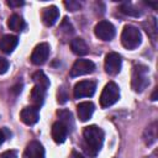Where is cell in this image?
<instances>
[{
    "instance_id": "28",
    "label": "cell",
    "mask_w": 158,
    "mask_h": 158,
    "mask_svg": "<svg viewBox=\"0 0 158 158\" xmlns=\"http://www.w3.org/2000/svg\"><path fill=\"white\" fill-rule=\"evenodd\" d=\"M69 158H85L81 153H79L78 151H72V153H70V157Z\"/></svg>"
},
{
    "instance_id": "5",
    "label": "cell",
    "mask_w": 158,
    "mask_h": 158,
    "mask_svg": "<svg viewBox=\"0 0 158 158\" xmlns=\"http://www.w3.org/2000/svg\"><path fill=\"white\" fill-rule=\"evenodd\" d=\"M95 90H96V83L94 80H81L74 85L73 95L75 99L90 98L95 94Z\"/></svg>"
},
{
    "instance_id": "1",
    "label": "cell",
    "mask_w": 158,
    "mask_h": 158,
    "mask_svg": "<svg viewBox=\"0 0 158 158\" xmlns=\"http://www.w3.org/2000/svg\"><path fill=\"white\" fill-rule=\"evenodd\" d=\"M83 137H84L85 152L90 157H95L102 147L104 137H105L104 131L95 125H90V126H86L84 128Z\"/></svg>"
},
{
    "instance_id": "22",
    "label": "cell",
    "mask_w": 158,
    "mask_h": 158,
    "mask_svg": "<svg viewBox=\"0 0 158 158\" xmlns=\"http://www.w3.org/2000/svg\"><path fill=\"white\" fill-rule=\"evenodd\" d=\"M143 26L146 28L147 35L152 38V41H154L157 38V20H156V17H151L147 22L143 23Z\"/></svg>"
},
{
    "instance_id": "21",
    "label": "cell",
    "mask_w": 158,
    "mask_h": 158,
    "mask_svg": "<svg viewBox=\"0 0 158 158\" xmlns=\"http://www.w3.org/2000/svg\"><path fill=\"white\" fill-rule=\"evenodd\" d=\"M57 115L59 117V121L62 123H64L67 126V128L70 131L72 127H73V116H72V112L68 111V110H58L57 111Z\"/></svg>"
},
{
    "instance_id": "8",
    "label": "cell",
    "mask_w": 158,
    "mask_h": 158,
    "mask_svg": "<svg viewBox=\"0 0 158 158\" xmlns=\"http://www.w3.org/2000/svg\"><path fill=\"white\" fill-rule=\"evenodd\" d=\"M95 69V64L89 60V59H77L70 69V77L75 78V77H80V75H85V74H90L93 73Z\"/></svg>"
},
{
    "instance_id": "14",
    "label": "cell",
    "mask_w": 158,
    "mask_h": 158,
    "mask_svg": "<svg viewBox=\"0 0 158 158\" xmlns=\"http://www.w3.org/2000/svg\"><path fill=\"white\" fill-rule=\"evenodd\" d=\"M26 158H44V148L38 141H31L25 149Z\"/></svg>"
},
{
    "instance_id": "26",
    "label": "cell",
    "mask_w": 158,
    "mask_h": 158,
    "mask_svg": "<svg viewBox=\"0 0 158 158\" xmlns=\"http://www.w3.org/2000/svg\"><path fill=\"white\" fill-rule=\"evenodd\" d=\"M9 69V62L5 58L0 57V74H5Z\"/></svg>"
},
{
    "instance_id": "6",
    "label": "cell",
    "mask_w": 158,
    "mask_h": 158,
    "mask_svg": "<svg viewBox=\"0 0 158 158\" xmlns=\"http://www.w3.org/2000/svg\"><path fill=\"white\" fill-rule=\"evenodd\" d=\"M94 32H95V36L101 41H111L116 35L115 26L111 22L105 21V20L99 21L95 25Z\"/></svg>"
},
{
    "instance_id": "17",
    "label": "cell",
    "mask_w": 158,
    "mask_h": 158,
    "mask_svg": "<svg viewBox=\"0 0 158 158\" xmlns=\"http://www.w3.org/2000/svg\"><path fill=\"white\" fill-rule=\"evenodd\" d=\"M70 48L77 56H85L89 53V46L83 38H74L70 42Z\"/></svg>"
},
{
    "instance_id": "24",
    "label": "cell",
    "mask_w": 158,
    "mask_h": 158,
    "mask_svg": "<svg viewBox=\"0 0 158 158\" xmlns=\"http://www.w3.org/2000/svg\"><path fill=\"white\" fill-rule=\"evenodd\" d=\"M64 6L69 10V11H77L81 7L80 2L78 1H74V0H69V1H64Z\"/></svg>"
},
{
    "instance_id": "4",
    "label": "cell",
    "mask_w": 158,
    "mask_h": 158,
    "mask_svg": "<svg viewBox=\"0 0 158 158\" xmlns=\"http://www.w3.org/2000/svg\"><path fill=\"white\" fill-rule=\"evenodd\" d=\"M118 99H120V89H118L117 84L114 83V81H109L105 85V88L102 89V91H101V95H100V106L102 109L110 107L115 102H117Z\"/></svg>"
},
{
    "instance_id": "25",
    "label": "cell",
    "mask_w": 158,
    "mask_h": 158,
    "mask_svg": "<svg viewBox=\"0 0 158 158\" xmlns=\"http://www.w3.org/2000/svg\"><path fill=\"white\" fill-rule=\"evenodd\" d=\"M67 99H68V96L65 94V89L64 88H60L58 90V102L59 104H64L67 101Z\"/></svg>"
},
{
    "instance_id": "9",
    "label": "cell",
    "mask_w": 158,
    "mask_h": 158,
    "mask_svg": "<svg viewBox=\"0 0 158 158\" xmlns=\"http://www.w3.org/2000/svg\"><path fill=\"white\" fill-rule=\"evenodd\" d=\"M49 44L46 42H42L40 44H37L31 54V62L35 65H42L47 62L48 56H49Z\"/></svg>"
},
{
    "instance_id": "18",
    "label": "cell",
    "mask_w": 158,
    "mask_h": 158,
    "mask_svg": "<svg viewBox=\"0 0 158 158\" xmlns=\"http://www.w3.org/2000/svg\"><path fill=\"white\" fill-rule=\"evenodd\" d=\"M7 26H9L10 30H12V31H15V32H21V31H23V28L26 27V23H25L23 19H22L20 15L12 14V15L9 17V20H7Z\"/></svg>"
},
{
    "instance_id": "19",
    "label": "cell",
    "mask_w": 158,
    "mask_h": 158,
    "mask_svg": "<svg viewBox=\"0 0 158 158\" xmlns=\"http://www.w3.org/2000/svg\"><path fill=\"white\" fill-rule=\"evenodd\" d=\"M157 139V122H153L151 123L146 130H144V133H143V141L147 146L154 143Z\"/></svg>"
},
{
    "instance_id": "10",
    "label": "cell",
    "mask_w": 158,
    "mask_h": 158,
    "mask_svg": "<svg viewBox=\"0 0 158 158\" xmlns=\"http://www.w3.org/2000/svg\"><path fill=\"white\" fill-rule=\"evenodd\" d=\"M40 118V115H38V109L33 107V106H27V107H23L20 112V120L27 125V126H32L35 123H37Z\"/></svg>"
},
{
    "instance_id": "7",
    "label": "cell",
    "mask_w": 158,
    "mask_h": 158,
    "mask_svg": "<svg viewBox=\"0 0 158 158\" xmlns=\"http://www.w3.org/2000/svg\"><path fill=\"white\" fill-rule=\"evenodd\" d=\"M121 64H122V59H121V56L118 53L110 52L106 54L104 67H105V72L107 74H110V75L118 74L121 70Z\"/></svg>"
},
{
    "instance_id": "12",
    "label": "cell",
    "mask_w": 158,
    "mask_h": 158,
    "mask_svg": "<svg viewBox=\"0 0 158 158\" xmlns=\"http://www.w3.org/2000/svg\"><path fill=\"white\" fill-rule=\"evenodd\" d=\"M59 17V10L57 9V6L52 5V6H48V7H44L42 10V14H41V19H42V22L49 27V26H53Z\"/></svg>"
},
{
    "instance_id": "20",
    "label": "cell",
    "mask_w": 158,
    "mask_h": 158,
    "mask_svg": "<svg viewBox=\"0 0 158 158\" xmlns=\"http://www.w3.org/2000/svg\"><path fill=\"white\" fill-rule=\"evenodd\" d=\"M32 79H33V81H35V84L37 86H40V88H42L44 90L48 89V86H49V79L47 78V75L42 70H37L36 73H33Z\"/></svg>"
},
{
    "instance_id": "29",
    "label": "cell",
    "mask_w": 158,
    "mask_h": 158,
    "mask_svg": "<svg viewBox=\"0 0 158 158\" xmlns=\"http://www.w3.org/2000/svg\"><path fill=\"white\" fill-rule=\"evenodd\" d=\"M7 5L9 6H21V5H23V1H12V0H10V1H7Z\"/></svg>"
},
{
    "instance_id": "3",
    "label": "cell",
    "mask_w": 158,
    "mask_h": 158,
    "mask_svg": "<svg viewBox=\"0 0 158 158\" xmlns=\"http://www.w3.org/2000/svg\"><path fill=\"white\" fill-rule=\"evenodd\" d=\"M142 42L141 31L133 25H126L121 33V43L127 49L137 48Z\"/></svg>"
},
{
    "instance_id": "15",
    "label": "cell",
    "mask_w": 158,
    "mask_h": 158,
    "mask_svg": "<svg viewBox=\"0 0 158 158\" xmlns=\"http://www.w3.org/2000/svg\"><path fill=\"white\" fill-rule=\"evenodd\" d=\"M44 96H46V90L35 85L31 90V94H30V100H31V104L33 107L36 109H40L42 105H43V101H44Z\"/></svg>"
},
{
    "instance_id": "27",
    "label": "cell",
    "mask_w": 158,
    "mask_h": 158,
    "mask_svg": "<svg viewBox=\"0 0 158 158\" xmlns=\"http://www.w3.org/2000/svg\"><path fill=\"white\" fill-rule=\"evenodd\" d=\"M0 158H17V153H16V151L10 149V151L4 152V153L0 156Z\"/></svg>"
},
{
    "instance_id": "23",
    "label": "cell",
    "mask_w": 158,
    "mask_h": 158,
    "mask_svg": "<svg viewBox=\"0 0 158 158\" xmlns=\"http://www.w3.org/2000/svg\"><path fill=\"white\" fill-rule=\"evenodd\" d=\"M120 11H121L122 14H125V15L135 16V17H138V16L142 15V11L137 10L133 5H131V4H128V2H125L123 5H121V6H120Z\"/></svg>"
},
{
    "instance_id": "30",
    "label": "cell",
    "mask_w": 158,
    "mask_h": 158,
    "mask_svg": "<svg viewBox=\"0 0 158 158\" xmlns=\"http://www.w3.org/2000/svg\"><path fill=\"white\" fill-rule=\"evenodd\" d=\"M5 138H6V135H5V131L2 130V128H0V146L4 143V141H5Z\"/></svg>"
},
{
    "instance_id": "11",
    "label": "cell",
    "mask_w": 158,
    "mask_h": 158,
    "mask_svg": "<svg viewBox=\"0 0 158 158\" xmlns=\"http://www.w3.org/2000/svg\"><path fill=\"white\" fill-rule=\"evenodd\" d=\"M68 132H69V130H68L67 126H65L64 123H62L60 121H57V122H54V123L52 125V131H51L52 138H53V141H54L56 143H58V144L64 143V141L67 139Z\"/></svg>"
},
{
    "instance_id": "31",
    "label": "cell",
    "mask_w": 158,
    "mask_h": 158,
    "mask_svg": "<svg viewBox=\"0 0 158 158\" xmlns=\"http://www.w3.org/2000/svg\"><path fill=\"white\" fill-rule=\"evenodd\" d=\"M151 99H152L153 101H156V100H157V89H154V91H153V94H152Z\"/></svg>"
},
{
    "instance_id": "13",
    "label": "cell",
    "mask_w": 158,
    "mask_h": 158,
    "mask_svg": "<svg viewBox=\"0 0 158 158\" xmlns=\"http://www.w3.org/2000/svg\"><path fill=\"white\" fill-rule=\"evenodd\" d=\"M94 110H95V106L91 101H83L80 104H78L77 106V112H78V117L80 121L85 122L88 121L93 114H94Z\"/></svg>"
},
{
    "instance_id": "16",
    "label": "cell",
    "mask_w": 158,
    "mask_h": 158,
    "mask_svg": "<svg viewBox=\"0 0 158 158\" xmlns=\"http://www.w3.org/2000/svg\"><path fill=\"white\" fill-rule=\"evenodd\" d=\"M19 43V38L14 35H5L0 40V49L4 53H11Z\"/></svg>"
},
{
    "instance_id": "2",
    "label": "cell",
    "mask_w": 158,
    "mask_h": 158,
    "mask_svg": "<svg viewBox=\"0 0 158 158\" xmlns=\"http://www.w3.org/2000/svg\"><path fill=\"white\" fill-rule=\"evenodd\" d=\"M149 84L148 79V68L142 64H137L133 67L132 77H131V86L133 91L142 93Z\"/></svg>"
}]
</instances>
